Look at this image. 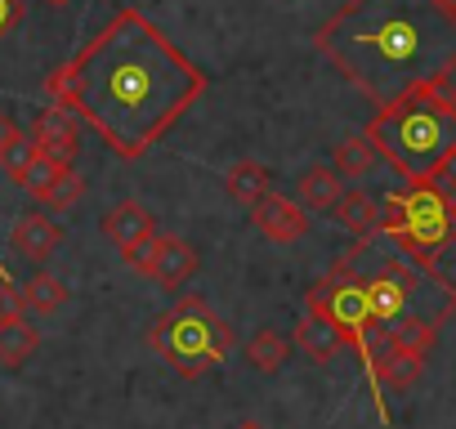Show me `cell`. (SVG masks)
<instances>
[{"label":"cell","mask_w":456,"mask_h":429,"mask_svg":"<svg viewBox=\"0 0 456 429\" xmlns=\"http://www.w3.org/2000/svg\"><path fill=\"white\" fill-rule=\"evenodd\" d=\"M45 90L121 161H139L206 94V72L148 14L126 5L50 72Z\"/></svg>","instance_id":"obj_1"},{"label":"cell","mask_w":456,"mask_h":429,"mask_svg":"<svg viewBox=\"0 0 456 429\" xmlns=\"http://www.w3.org/2000/svg\"><path fill=\"white\" fill-rule=\"evenodd\" d=\"M314 50L376 108L452 85L456 14L443 0H345L314 32Z\"/></svg>","instance_id":"obj_2"},{"label":"cell","mask_w":456,"mask_h":429,"mask_svg":"<svg viewBox=\"0 0 456 429\" xmlns=\"http://www.w3.org/2000/svg\"><path fill=\"white\" fill-rule=\"evenodd\" d=\"M362 134L407 183H429L434 170L456 152V94L452 85L407 94L389 108H376Z\"/></svg>","instance_id":"obj_3"},{"label":"cell","mask_w":456,"mask_h":429,"mask_svg":"<svg viewBox=\"0 0 456 429\" xmlns=\"http://www.w3.org/2000/svg\"><path fill=\"white\" fill-rule=\"evenodd\" d=\"M452 229H456V201L443 197L434 183H411L403 192H389L380 206V220H376V233L394 238L398 255H407L416 269H425L438 282L447 278L438 273L434 251L452 242Z\"/></svg>","instance_id":"obj_4"},{"label":"cell","mask_w":456,"mask_h":429,"mask_svg":"<svg viewBox=\"0 0 456 429\" xmlns=\"http://www.w3.org/2000/svg\"><path fill=\"white\" fill-rule=\"evenodd\" d=\"M233 340H238L233 327H228L224 318H215L201 295H183L170 313L152 318V327H148V344L183 380H197L210 367H219L228 358V349H233Z\"/></svg>","instance_id":"obj_5"},{"label":"cell","mask_w":456,"mask_h":429,"mask_svg":"<svg viewBox=\"0 0 456 429\" xmlns=\"http://www.w3.org/2000/svg\"><path fill=\"white\" fill-rule=\"evenodd\" d=\"M309 309H318V313H327L340 331H345V340L354 344V353H358V362H362V371H367V380H371V393H376V411L389 420V407H385V384H380V371H376V362H371V349H367V331H371V304H367V287H362V278L354 273V255H345V260H336L314 287H309Z\"/></svg>","instance_id":"obj_6"},{"label":"cell","mask_w":456,"mask_h":429,"mask_svg":"<svg viewBox=\"0 0 456 429\" xmlns=\"http://www.w3.org/2000/svg\"><path fill=\"white\" fill-rule=\"evenodd\" d=\"M251 224H256L269 242L287 247V242H300V238L309 233V210H305L296 197H282V192L273 188L269 197H260V201L251 206Z\"/></svg>","instance_id":"obj_7"},{"label":"cell","mask_w":456,"mask_h":429,"mask_svg":"<svg viewBox=\"0 0 456 429\" xmlns=\"http://www.w3.org/2000/svg\"><path fill=\"white\" fill-rule=\"evenodd\" d=\"M32 143H37V152H45V157H54V161H63V166H72L77 161V152H81V130H77V117L68 112V108H45V112H37V121H32Z\"/></svg>","instance_id":"obj_8"},{"label":"cell","mask_w":456,"mask_h":429,"mask_svg":"<svg viewBox=\"0 0 456 429\" xmlns=\"http://www.w3.org/2000/svg\"><path fill=\"white\" fill-rule=\"evenodd\" d=\"M10 242H14V251H19L23 260H32V264H45V260L59 251V242H63V229L50 220L45 210H28V214H19V224H14Z\"/></svg>","instance_id":"obj_9"},{"label":"cell","mask_w":456,"mask_h":429,"mask_svg":"<svg viewBox=\"0 0 456 429\" xmlns=\"http://www.w3.org/2000/svg\"><path fill=\"white\" fill-rule=\"evenodd\" d=\"M291 344H296V349H300L309 362H318V367H322V362H331V358H336V353H340L349 340H345V331H340V327H336L327 313L309 309V313L300 318V327H296Z\"/></svg>","instance_id":"obj_10"},{"label":"cell","mask_w":456,"mask_h":429,"mask_svg":"<svg viewBox=\"0 0 456 429\" xmlns=\"http://www.w3.org/2000/svg\"><path fill=\"white\" fill-rule=\"evenodd\" d=\"M192 273H197V251H192L183 238H161V251H157V260H152L148 278H152V282H161L166 291H179Z\"/></svg>","instance_id":"obj_11"},{"label":"cell","mask_w":456,"mask_h":429,"mask_svg":"<svg viewBox=\"0 0 456 429\" xmlns=\"http://www.w3.org/2000/svg\"><path fill=\"white\" fill-rule=\"evenodd\" d=\"M336 210V224L354 238V242H367L371 233H376V220H380V206L367 197V192H340V201L331 206Z\"/></svg>","instance_id":"obj_12"},{"label":"cell","mask_w":456,"mask_h":429,"mask_svg":"<svg viewBox=\"0 0 456 429\" xmlns=\"http://www.w3.org/2000/svg\"><path fill=\"white\" fill-rule=\"evenodd\" d=\"M340 192H345V179L331 170V166H314V170H305L300 179H296V201L314 214V210H331L336 201H340Z\"/></svg>","instance_id":"obj_13"},{"label":"cell","mask_w":456,"mask_h":429,"mask_svg":"<svg viewBox=\"0 0 456 429\" xmlns=\"http://www.w3.org/2000/svg\"><path fill=\"white\" fill-rule=\"evenodd\" d=\"M37 349H41V331L28 322V313L0 322V367H23Z\"/></svg>","instance_id":"obj_14"},{"label":"cell","mask_w":456,"mask_h":429,"mask_svg":"<svg viewBox=\"0 0 456 429\" xmlns=\"http://www.w3.org/2000/svg\"><path fill=\"white\" fill-rule=\"evenodd\" d=\"M103 233H108L117 247H130V242H139V238L152 233V214H148L139 201H121V206H112V210L103 214Z\"/></svg>","instance_id":"obj_15"},{"label":"cell","mask_w":456,"mask_h":429,"mask_svg":"<svg viewBox=\"0 0 456 429\" xmlns=\"http://www.w3.org/2000/svg\"><path fill=\"white\" fill-rule=\"evenodd\" d=\"M224 183H228V197H233L238 206H247V210H251L260 197L273 192V174H269L260 161H238L233 170H228Z\"/></svg>","instance_id":"obj_16"},{"label":"cell","mask_w":456,"mask_h":429,"mask_svg":"<svg viewBox=\"0 0 456 429\" xmlns=\"http://www.w3.org/2000/svg\"><path fill=\"white\" fill-rule=\"evenodd\" d=\"M376 161H380V157H376V148H371L367 134H345V139L331 148V170H336L340 179H362V174H371Z\"/></svg>","instance_id":"obj_17"},{"label":"cell","mask_w":456,"mask_h":429,"mask_svg":"<svg viewBox=\"0 0 456 429\" xmlns=\"http://www.w3.org/2000/svg\"><path fill=\"white\" fill-rule=\"evenodd\" d=\"M291 349H296V344H291L282 331L265 327V331L251 336V344H247V362H251L260 376H273V371H282V367L291 362Z\"/></svg>","instance_id":"obj_18"},{"label":"cell","mask_w":456,"mask_h":429,"mask_svg":"<svg viewBox=\"0 0 456 429\" xmlns=\"http://www.w3.org/2000/svg\"><path fill=\"white\" fill-rule=\"evenodd\" d=\"M425 376V353L420 349H389L380 358V384L389 389H411Z\"/></svg>","instance_id":"obj_19"},{"label":"cell","mask_w":456,"mask_h":429,"mask_svg":"<svg viewBox=\"0 0 456 429\" xmlns=\"http://www.w3.org/2000/svg\"><path fill=\"white\" fill-rule=\"evenodd\" d=\"M23 300H28L32 313H59V309L68 304V287H63V278H54V273H37V278L23 287Z\"/></svg>","instance_id":"obj_20"},{"label":"cell","mask_w":456,"mask_h":429,"mask_svg":"<svg viewBox=\"0 0 456 429\" xmlns=\"http://www.w3.org/2000/svg\"><path fill=\"white\" fill-rule=\"evenodd\" d=\"M389 340H394V349H420V353H429L434 340H438V322H429V318H403V322L389 327Z\"/></svg>","instance_id":"obj_21"},{"label":"cell","mask_w":456,"mask_h":429,"mask_svg":"<svg viewBox=\"0 0 456 429\" xmlns=\"http://www.w3.org/2000/svg\"><path fill=\"white\" fill-rule=\"evenodd\" d=\"M81 197H86V179H81L72 166H68V170H63V174H59V179H54V183L41 192V201H45L50 210H72Z\"/></svg>","instance_id":"obj_22"},{"label":"cell","mask_w":456,"mask_h":429,"mask_svg":"<svg viewBox=\"0 0 456 429\" xmlns=\"http://www.w3.org/2000/svg\"><path fill=\"white\" fill-rule=\"evenodd\" d=\"M63 170H68L63 161H54V157L37 152V157H32V166H28V170H23V174H19L14 183H19V188H28L32 197H41V192H45V188H50V183H54V179L63 174Z\"/></svg>","instance_id":"obj_23"},{"label":"cell","mask_w":456,"mask_h":429,"mask_svg":"<svg viewBox=\"0 0 456 429\" xmlns=\"http://www.w3.org/2000/svg\"><path fill=\"white\" fill-rule=\"evenodd\" d=\"M157 251H161V233L152 229L148 238H139V242L121 247V260H126V269H134V273H148V269H152V260H157Z\"/></svg>","instance_id":"obj_24"},{"label":"cell","mask_w":456,"mask_h":429,"mask_svg":"<svg viewBox=\"0 0 456 429\" xmlns=\"http://www.w3.org/2000/svg\"><path fill=\"white\" fill-rule=\"evenodd\" d=\"M32 157H37V143H32V134H19L5 152H0V166H5V174L10 179H19L28 166H32Z\"/></svg>","instance_id":"obj_25"},{"label":"cell","mask_w":456,"mask_h":429,"mask_svg":"<svg viewBox=\"0 0 456 429\" xmlns=\"http://www.w3.org/2000/svg\"><path fill=\"white\" fill-rule=\"evenodd\" d=\"M23 313H28L23 287H14L5 273H0V322H5V318H23Z\"/></svg>","instance_id":"obj_26"},{"label":"cell","mask_w":456,"mask_h":429,"mask_svg":"<svg viewBox=\"0 0 456 429\" xmlns=\"http://www.w3.org/2000/svg\"><path fill=\"white\" fill-rule=\"evenodd\" d=\"M429 183H434L443 197H452V201H456V152H452V157H447V161L434 170V179H429Z\"/></svg>","instance_id":"obj_27"},{"label":"cell","mask_w":456,"mask_h":429,"mask_svg":"<svg viewBox=\"0 0 456 429\" xmlns=\"http://www.w3.org/2000/svg\"><path fill=\"white\" fill-rule=\"evenodd\" d=\"M23 23V0H0V41Z\"/></svg>","instance_id":"obj_28"},{"label":"cell","mask_w":456,"mask_h":429,"mask_svg":"<svg viewBox=\"0 0 456 429\" xmlns=\"http://www.w3.org/2000/svg\"><path fill=\"white\" fill-rule=\"evenodd\" d=\"M19 134H23V130L14 125V117H10V112H0V152H5V148H10Z\"/></svg>","instance_id":"obj_29"},{"label":"cell","mask_w":456,"mask_h":429,"mask_svg":"<svg viewBox=\"0 0 456 429\" xmlns=\"http://www.w3.org/2000/svg\"><path fill=\"white\" fill-rule=\"evenodd\" d=\"M443 5H447V10H452V14H456V0H443Z\"/></svg>","instance_id":"obj_30"},{"label":"cell","mask_w":456,"mask_h":429,"mask_svg":"<svg viewBox=\"0 0 456 429\" xmlns=\"http://www.w3.org/2000/svg\"><path fill=\"white\" fill-rule=\"evenodd\" d=\"M238 429H265V425H238Z\"/></svg>","instance_id":"obj_31"},{"label":"cell","mask_w":456,"mask_h":429,"mask_svg":"<svg viewBox=\"0 0 456 429\" xmlns=\"http://www.w3.org/2000/svg\"><path fill=\"white\" fill-rule=\"evenodd\" d=\"M50 5H68V0H50Z\"/></svg>","instance_id":"obj_32"},{"label":"cell","mask_w":456,"mask_h":429,"mask_svg":"<svg viewBox=\"0 0 456 429\" xmlns=\"http://www.w3.org/2000/svg\"><path fill=\"white\" fill-rule=\"evenodd\" d=\"M452 242H456V229H452Z\"/></svg>","instance_id":"obj_33"}]
</instances>
